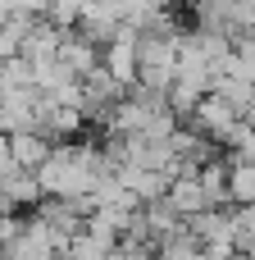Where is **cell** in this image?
<instances>
[{
  "label": "cell",
  "mask_w": 255,
  "mask_h": 260,
  "mask_svg": "<svg viewBox=\"0 0 255 260\" xmlns=\"http://www.w3.org/2000/svg\"><path fill=\"white\" fill-rule=\"evenodd\" d=\"M178 41L173 37H137V82L141 87H155V91L173 87V78H178Z\"/></svg>",
  "instance_id": "6da1fadb"
},
{
  "label": "cell",
  "mask_w": 255,
  "mask_h": 260,
  "mask_svg": "<svg viewBox=\"0 0 255 260\" xmlns=\"http://www.w3.org/2000/svg\"><path fill=\"white\" fill-rule=\"evenodd\" d=\"M251 256H255V251H251Z\"/></svg>",
  "instance_id": "cb8c5ba5"
},
{
  "label": "cell",
  "mask_w": 255,
  "mask_h": 260,
  "mask_svg": "<svg viewBox=\"0 0 255 260\" xmlns=\"http://www.w3.org/2000/svg\"><path fill=\"white\" fill-rule=\"evenodd\" d=\"M155 5H178V0H155Z\"/></svg>",
  "instance_id": "603a6c76"
},
{
  "label": "cell",
  "mask_w": 255,
  "mask_h": 260,
  "mask_svg": "<svg viewBox=\"0 0 255 260\" xmlns=\"http://www.w3.org/2000/svg\"><path fill=\"white\" fill-rule=\"evenodd\" d=\"M187 229H192V233L201 238V247H205V242H233V229H237V224H233V215H228L224 206H210V210H201L196 219H187Z\"/></svg>",
  "instance_id": "4fadbf2b"
},
{
  "label": "cell",
  "mask_w": 255,
  "mask_h": 260,
  "mask_svg": "<svg viewBox=\"0 0 255 260\" xmlns=\"http://www.w3.org/2000/svg\"><path fill=\"white\" fill-rule=\"evenodd\" d=\"M233 224H237L242 233H251V238H255V201H242V206L233 210Z\"/></svg>",
  "instance_id": "d6986e66"
},
{
  "label": "cell",
  "mask_w": 255,
  "mask_h": 260,
  "mask_svg": "<svg viewBox=\"0 0 255 260\" xmlns=\"http://www.w3.org/2000/svg\"><path fill=\"white\" fill-rule=\"evenodd\" d=\"M50 151H55V146H50L46 133H32V128H27V133H9V160H14L18 169H32V174H37Z\"/></svg>",
  "instance_id": "8fae6325"
},
{
  "label": "cell",
  "mask_w": 255,
  "mask_h": 260,
  "mask_svg": "<svg viewBox=\"0 0 255 260\" xmlns=\"http://www.w3.org/2000/svg\"><path fill=\"white\" fill-rule=\"evenodd\" d=\"M0 197L14 206V210H23V206H41V183H37V174L32 169H18V165H5L0 169Z\"/></svg>",
  "instance_id": "52a82bcc"
},
{
  "label": "cell",
  "mask_w": 255,
  "mask_h": 260,
  "mask_svg": "<svg viewBox=\"0 0 255 260\" xmlns=\"http://www.w3.org/2000/svg\"><path fill=\"white\" fill-rule=\"evenodd\" d=\"M123 101V87L105 73V69H96L91 78H82V119H110V110Z\"/></svg>",
  "instance_id": "5b68a950"
},
{
  "label": "cell",
  "mask_w": 255,
  "mask_h": 260,
  "mask_svg": "<svg viewBox=\"0 0 255 260\" xmlns=\"http://www.w3.org/2000/svg\"><path fill=\"white\" fill-rule=\"evenodd\" d=\"M137 37H141V32H128V37H119V41L100 46V69H105L123 91L137 82Z\"/></svg>",
  "instance_id": "8992f818"
},
{
  "label": "cell",
  "mask_w": 255,
  "mask_h": 260,
  "mask_svg": "<svg viewBox=\"0 0 255 260\" xmlns=\"http://www.w3.org/2000/svg\"><path fill=\"white\" fill-rule=\"evenodd\" d=\"M201 187H205L210 206L233 201V197H228V160H205V165H201Z\"/></svg>",
  "instance_id": "e0dca14e"
},
{
  "label": "cell",
  "mask_w": 255,
  "mask_h": 260,
  "mask_svg": "<svg viewBox=\"0 0 255 260\" xmlns=\"http://www.w3.org/2000/svg\"><path fill=\"white\" fill-rule=\"evenodd\" d=\"M59 59L68 64L73 78H91V73L100 69V46L87 41L82 32H64V41H59Z\"/></svg>",
  "instance_id": "ba28073f"
},
{
  "label": "cell",
  "mask_w": 255,
  "mask_h": 260,
  "mask_svg": "<svg viewBox=\"0 0 255 260\" xmlns=\"http://www.w3.org/2000/svg\"><path fill=\"white\" fill-rule=\"evenodd\" d=\"M18 229H23V219H18V215H0V247H5V242H14V238H18Z\"/></svg>",
  "instance_id": "ffe728a7"
},
{
  "label": "cell",
  "mask_w": 255,
  "mask_h": 260,
  "mask_svg": "<svg viewBox=\"0 0 255 260\" xmlns=\"http://www.w3.org/2000/svg\"><path fill=\"white\" fill-rule=\"evenodd\" d=\"M155 260H201V238L183 224L178 233H169V238L155 242Z\"/></svg>",
  "instance_id": "2e32d148"
},
{
  "label": "cell",
  "mask_w": 255,
  "mask_h": 260,
  "mask_svg": "<svg viewBox=\"0 0 255 260\" xmlns=\"http://www.w3.org/2000/svg\"><path fill=\"white\" fill-rule=\"evenodd\" d=\"M119 174V183L146 206V201H160L164 192H169V174H160V169H141V165H119L114 169Z\"/></svg>",
  "instance_id": "9c48e42d"
},
{
  "label": "cell",
  "mask_w": 255,
  "mask_h": 260,
  "mask_svg": "<svg viewBox=\"0 0 255 260\" xmlns=\"http://www.w3.org/2000/svg\"><path fill=\"white\" fill-rule=\"evenodd\" d=\"M228 197L237 206L255 201V160H228Z\"/></svg>",
  "instance_id": "ac0fdd59"
},
{
  "label": "cell",
  "mask_w": 255,
  "mask_h": 260,
  "mask_svg": "<svg viewBox=\"0 0 255 260\" xmlns=\"http://www.w3.org/2000/svg\"><path fill=\"white\" fill-rule=\"evenodd\" d=\"M141 219H146V229H151V238L160 242V238H169V233H178L187 219L169 206V197H160V201H146L141 206Z\"/></svg>",
  "instance_id": "9a60e30c"
},
{
  "label": "cell",
  "mask_w": 255,
  "mask_h": 260,
  "mask_svg": "<svg viewBox=\"0 0 255 260\" xmlns=\"http://www.w3.org/2000/svg\"><path fill=\"white\" fill-rule=\"evenodd\" d=\"M114 260H155V256H123V251H114Z\"/></svg>",
  "instance_id": "7402d4cb"
},
{
  "label": "cell",
  "mask_w": 255,
  "mask_h": 260,
  "mask_svg": "<svg viewBox=\"0 0 255 260\" xmlns=\"http://www.w3.org/2000/svg\"><path fill=\"white\" fill-rule=\"evenodd\" d=\"M237 14H242V32H255V0H237Z\"/></svg>",
  "instance_id": "44dd1931"
},
{
  "label": "cell",
  "mask_w": 255,
  "mask_h": 260,
  "mask_svg": "<svg viewBox=\"0 0 255 260\" xmlns=\"http://www.w3.org/2000/svg\"><path fill=\"white\" fill-rule=\"evenodd\" d=\"M114 251H119V238L96 233V229L73 233V238H68V247H64V256H68V260H114Z\"/></svg>",
  "instance_id": "7c38bea8"
},
{
  "label": "cell",
  "mask_w": 255,
  "mask_h": 260,
  "mask_svg": "<svg viewBox=\"0 0 255 260\" xmlns=\"http://www.w3.org/2000/svg\"><path fill=\"white\" fill-rule=\"evenodd\" d=\"M78 32H82L87 41H96V46H110V41H119V37L137 32V27L123 18V9H119V5H110V0H87V5H82V14H78Z\"/></svg>",
  "instance_id": "3957f363"
},
{
  "label": "cell",
  "mask_w": 255,
  "mask_h": 260,
  "mask_svg": "<svg viewBox=\"0 0 255 260\" xmlns=\"http://www.w3.org/2000/svg\"><path fill=\"white\" fill-rule=\"evenodd\" d=\"M64 32H68V27H59V23H50V18H37V27L23 37V55H27V59L59 55V41H64Z\"/></svg>",
  "instance_id": "5bb4252c"
},
{
  "label": "cell",
  "mask_w": 255,
  "mask_h": 260,
  "mask_svg": "<svg viewBox=\"0 0 255 260\" xmlns=\"http://www.w3.org/2000/svg\"><path fill=\"white\" fill-rule=\"evenodd\" d=\"M192 119H196V133H205V137H210V142H219V146H224V142L233 137V128L242 123V114H237L224 96H214V91H205V96H201V105L192 110Z\"/></svg>",
  "instance_id": "277c9868"
},
{
  "label": "cell",
  "mask_w": 255,
  "mask_h": 260,
  "mask_svg": "<svg viewBox=\"0 0 255 260\" xmlns=\"http://www.w3.org/2000/svg\"><path fill=\"white\" fill-rule=\"evenodd\" d=\"M41 128V87H0V133Z\"/></svg>",
  "instance_id": "7a4b0ae2"
},
{
  "label": "cell",
  "mask_w": 255,
  "mask_h": 260,
  "mask_svg": "<svg viewBox=\"0 0 255 260\" xmlns=\"http://www.w3.org/2000/svg\"><path fill=\"white\" fill-rule=\"evenodd\" d=\"M164 197H169V206H173L183 219H196L201 210H210V197H205V187H201V174H178Z\"/></svg>",
  "instance_id": "30bf717a"
}]
</instances>
